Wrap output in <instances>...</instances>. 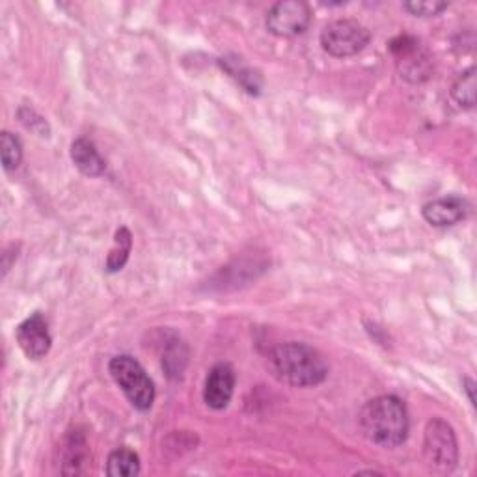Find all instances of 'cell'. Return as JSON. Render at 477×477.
I'll use <instances>...</instances> for the list:
<instances>
[{"instance_id":"1","label":"cell","mask_w":477,"mask_h":477,"mask_svg":"<svg viewBox=\"0 0 477 477\" xmlns=\"http://www.w3.org/2000/svg\"><path fill=\"white\" fill-rule=\"evenodd\" d=\"M267 368L278 382L293 388L320 386L330 371L325 356L302 341H288L274 347L269 352Z\"/></svg>"},{"instance_id":"2","label":"cell","mask_w":477,"mask_h":477,"mask_svg":"<svg viewBox=\"0 0 477 477\" xmlns=\"http://www.w3.org/2000/svg\"><path fill=\"white\" fill-rule=\"evenodd\" d=\"M358 423L370 442L386 450L405 444L411 431L407 405L397 395H379L368 401L358 416Z\"/></svg>"},{"instance_id":"3","label":"cell","mask_w":477,"mask_h":477,"mask_svg":"<svg viewBox=\"0 0 477 477\" xmlns=\"http://www.w3.org/2000/svg\"><path fill=\"white\" fill-rule=\"evenodd\" d=\"M108 373L127 397V401L140 412H147L155 403V384L137 358L129 354L114 356Z\"/></svg>"},{"instance_id":"4","label":"cell","mask_w":477,"mask_h":477,"mask_svg":"<svg viewBox=\"0 0 477 477\" xmlns=\"http://www.w3.org/2000/svg\"><path fill=\"white\" fill-rule=\"evenodd\" d=\"M388 49L393 56L397 73H400L403 81L411 85H421L432 76L434 71L432 55L427 49V46L416 36L411 34L395 36L390 42Z\"/></svg>"},{"instance_id":"5","label":"cell","mask_w":477,"mask_h":477,"mask_svg":"<svg viewBox=\"0 0 477 477\" xmlns=\"http://www.w3.org/2000/svg\"><path fill=\"white\" fill-rule=\"evenodd\" d=\"M423 455L427 464L442 473L455 470L459 462V442L453 427L442 420L432 418L425 425L423 432Z\"/></svg>"},{"instance_id":"6","label":"cell","mask_w":477,"mask_h":477,"mask_svg":"<svg viewBox=\"0 0 477 477\" xmlns=\"http://www.w3.org/2000/svg\"><path fill=\"white\" fill-rule=\"evenodd\" d=\"M321 47L334 58H347L364 51L371 42V32L356 19H336L321 32Z\"/></svg>"},{"instance_id":"7","label":"cell","mask_w":477,"mask_h":477,"mask_svg":"<svg viewBox=\"0 0 477 477\" xmlns=\"http://www.w3.org/2000/svg\"><path fill=\"white\" fill-rule=\"evenodd\" d=\"M311 23V8L302 0H282L269 8L265 25L278 37H295L308 30Z\"/></svg>"},{"instance_id":"8","label":"cell","mask_w":477,"mask_h":477,"mask_svg":"<svg viewBox=\"0 0 477 477\" xmlns=\"http://www.w3.org/2000/svg\"><path fill=\"white\" fill-rule=\"evenodd\" d=\"M15 340L28 360H42L53 347V336L46 317L36 311L15 329Z\"/></svg>"},{"instance_id":"9","label":"cell","mask_w":477,"mask_h":477,"mask_svg":"<svg viewBox=\"0 0 477 477\" xmlns=\"http://www.w3.org/2000/svg\"><path fill=\"white\" fill-rule=\"evenodd\" d=\"M235 370L228 362H218L211 368L204 384V403L213 411H224L235 391Z\"/></svg>"},{"instance_id":"10","label":"cell","mask_w":477,"mask_h":477,"mask_svg":"<svg viewBox=\"0 0 477 477\" xmlns=\"http://www.w3.org/2000/svg\"><path fill=\"white\" fill-rule=\"evenodd\" d=\"M470 211L468 202L461 196H442L423 206L421 215L434 228H450L466 220Z\"/></svg>"},{"instance_id":"11","label":"cell","mask_w":477,"mask_h":477,"mask_svg":"<svg viewBox=\"0 0 477 477\" xmlns=\"http://www.w3.org/2000/svg\"><path fill=\"white\" fill-rule=\"evenodd\" d=\"M60 450H62V464H64L62 473L75 475L85 472V466L90 461V448L85 432H81L78 429L69 431Z\"/></svg>"},{"instance_id":"12","label":"cell","mask_w":477,"mask_h":477,"mask_svg":"<svg viewBox=\"0 0 477 477\" xmlns=\"http://www.w3.org/2000/svg\"><path fill=\"white\" fill-rule=\"evenodd\" d=\"M71 161L76 170L88 178H99L107 170L105 158L97 151L96 144L88 138H76L71 144Z\"/></svg>"},{"instance_id":"13","label":"cell","mask_w":477,"mask_h":477,"mask_svg":"<svg viewBox=\"0 0 477 477\" xmlns=\"http://www.w3.org/2000/svg\"><path fill=\"white\" fill-rule=\"evenodd\" d=\"M220 66L222 69H226V73L229 76H233L235 81L243 86V90L250 96H259L261 94V88H263V78L261 75L249 67L241 58H222L220 60Z\"/></svg>"},{"instance_id":"14","label":"cell","mask_w":477,"mask_h":477,"mask_svg":"<svg viewBox=\"0 0 477 477\" xmlns=\"http://www.w3.org/2000/svg\"><path fill=\"white\" fill-rule=\"evenodd\" d=\"M140 473V457L129 448L114 450L107 461V475L110 477H135Z\"/></svg>"},{"instance_id":"15","label":"cell","mask_w":477,"mask_h":477,"mask_svg":"<svg viewBox=\"0 0 477 477\" xmlns=\"http://www.w3.org/2000/svg\"><path fill=\"white\" fill-rule=\"evenodd\" d=\"M131 249H133V235L127 226H122L114 235V249L107 258V270L108 272L122 270L129 259Z\"/></svg>"},{"instance_id":"16","label":"cell","mask_w":477,"mask_h":477,"mask_svg":"<svg viewBox=\"0 0 477 477\" xmlns=\"http://www.w3.org/2000/svg\"><path fill=\"white\" fill-rule=\"evenodd\" d=\"M452 96L464 108L475 107V67L473 66L462 71L455 78V83L452 86Z\"/></svg>"},{"instance_id":"17","label":"cell","mask_w":477,"mask_h":477,"mask_svg":"<svg viewBox=\"0 0 477 477\" xmlns=\"http://www.w3.org/2000/svg\"><path fill=\"white\" fill-rule=\"evenodd\" d=\"M188 362V349L179 340L168 341V347L163 354V368L168 371L170 377L179 379Z\"/></svg>"},{"instance_id":"18","label":"cell","mask_w":477,"mask_h":477,"mask_svg":"<svg viewBox=\"0 0 477 477\" xmlns=\"http://www.w3.org/2000/svg\"><path fill=\"white\" fill-rule=\"evenodd\" d=\"M0 155H3V167L6 172L19 168L23 161V144L14 133L3 131L0 135Z\"/></svg>"},{"instance_id":"19","label":"cell","mask_w":477,"mask_h":477,"mask_svg":"<svg viewBox=\"0 0 477 477\" xmlns=\"http://www.w3.org/2000/svg\"><path fill=\"white\" fill-rule=\"evenodd\" d=\"M17 117L30 133L42 137V138H47L51 135V126L47 119L42 114H37L32 107H21L17 110Z\"/></svg>"},{"instance_id":"20","label":"cell","mask_w":477,"mask_h":477,"mask_svg":"<svg viewBox=\"0 0 477 477\" xmlns=\"http://www.w3.org/2000/svg\"><path fill=\"white\" fill-rule=\"evenodd\" d=\"M403 8L414 17H436L450 8V3H444V0H409Z\"/></svg>"},{"instance_id":"21","label":"cell","mask_w":477,"mask_h":477,"mask_svg":"<svg viewBox=\"0 0 477 477\" xmlns=\"http://www.w3.org/2000/svg\"><path fill=\"white\" fill-rule=\"evenodd\" d=\"M473 390H475V382L472 381V379H464V391L468 393V400H470V403L475 407V395H473Z\"/></svg>"}]
</instances>
